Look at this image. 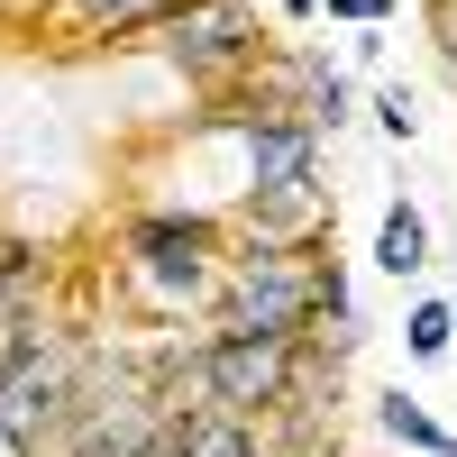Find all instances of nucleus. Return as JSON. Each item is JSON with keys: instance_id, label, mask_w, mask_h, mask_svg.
I'll return each instance as SVG.
<instances>
[{"instance_id": "4", "label": "nucleus", "mask_w": 457, "mask_h": 457, "mask_svg": "<svg viewBox=\"0 0 457 457\" xmlns=\"http://www.w3.org/2000/svg\"><path fill=\"white\" fill-rule=\"evenodd\" d=\"M174 10H183V0H55L37 28L83 37V46H129V37H156Z\"/></svg>"}, {"instance_id": "11", "label": "nucleus", "mask_w": 457, "mask_h": 457, "mask_svg": "<svg viewBox=\"0 0 457 457\" xmlns=\"http://www.w3.org/2000/svg\"><path fill=\"white\" fill-rule=\"evenodd\" d=\"M366 120L385 129L394 146H411V137H421V92H411V83H375L366 92Z\"/></svg>"}, {"instance_id": "6", "label": "nucleus", "mask_w": 457, "mask_h": 457, "mask_svg": "<svg viewBox=\"0 0 457 457\" xmlns=\"http://www.w3.org/2000/svg\"><path fill=\"white\" fill-rule=\"evenodd\" d=\"M430 256H439L430 211H421V202H385V220H375V275L411 284V275H430Z\"/></svg>"}, {"instance_id": "3", "label": "nucleus", "mask_w": 457, "mask_h": 457, "mask_svg": "<svg viewBox=\"0 0 457 457\" xmlns=\"http://www.w3.org/2000/svg\"><path fill=\"white\" fill-rule=\"evenodd\" d=\"M193 92H211V101H228V92H247L256 83V64H265V19L247 10V0H183V10L146 37Z\"/></svg>"}, {"instance_id": "1", "label": "nucleus", "mask_w": 457, "mask_h": 457, "mask_svg": "<svg viewBox=\"0 0 457 457\" xmlns=\"http://www.w3.org/2000/svg\"><path fill=\"white\" fill-rule=\"evenodd\" d=\"M320 284H329V247H265L238 238L228 247V284H220V312L211 329L228 338H312L320 329Z\"/></svg>"}, {"instance_id": "5", "label": "nucleus", "mask_w": 457, "mask_h": 457, "mask_svg": "<svg viewBox=\"0 0 457 457\" xmlns=\"http://www.w3.org/2000/svg\"><path fill=\"white\" fill-rule=\"evenodd\" d=\"M366 411H375V430H385V439H394L403 457H457V430L439 421V411H430L421 394H403V385H385V394H375Z\"/></svg>"}, {"instance_id": "12", "label": "nucleus", "mask_w": 457, "mask_h": 457, "mask_svg": "<svg viewBox=\"0 0 457 457\" xmlns=\"http://www.w3.org/2000/svg\"><path fill=\"white\" fill-rule=\"evenodd\" d=\"M421 10H430V55H439L448 92H457V0H421Z\"/></svg>"}, {"instance_id": "8", "label": "nucleus", "mask_w": 457, "mask_h": 457, "mask_svg": "<svg viewBox=\"0 0 457 457\" xmlns=\"http://www.w3.org/2000/svg\"><path fill=\"white\" fill-rule=\"evenodd\" d=\"M357 110H366V101H357V83H348V73H338V64H329L320 46H312V83H302V129L338 137V129L357 120Z\"/></svg>"}, {"instance_id": "10", "label": "nucleus", "mask_w": 457, "mask_h": 457, "mask_svg": "<svg viewBox=\"0 0 457 457\" xmlns=\"http://www.w3.org/2000/svg\"><path fill=\"white\" fill-rule=\"evenodd\" d=\"M46 284H55L46 247H19V238H0V312H37V302H46Z\"/></svg>"}, {"instance_id": "2", "label": "nucleus", "mask_w": 457, "mask_h": 457, "mask_svg": "<svg viewBox=\"0 0 457 457\" xmlns=\"http://www.w3.org/2000/svg\"><path fill=\"white\" fill-rule=\"evenodd\" d=\"M302 366H312V348H293V338H228V329L183 338V394L211 411H238V421H275Z\"/></svg>"}, {"instance_id": "16", "label": "nucleus", "mask_w": 457, "mask_h": 457, "mask_svg": "<svg viewBox=\"0 0 457 457\" xmlns=\"http://www.w3.org/2000/svg\"><path fill=\"white\" fill-rule=\"evenodd\" d=\"M448 256H457V228H448Z\"/></svg>"}, {"instance_id": "9", "label": "nucleus", "mask_w": 457, "mask_h": 457, "mask_svg": "<svg viewBox=\"0 0 457 457\" xmlns=\"http://www.w3.org/2000/svg\"><path fill=\"white\" fill-rule=\"evenodd\" d=\"M403 357H411V366L457 357V293H421V302L403 312Z\"/></svg>"}, {"instance_id": "13", "label": "nucleus", "mask_w": 457, "mask_h": 457, "mask_svg": "<svg viewBox=\"0 0 457 457\" xmlns=\"http://www.w3.org/2000/svg\"><path fill=\"white\" fill-rule=\"evenodd\" d=\"M320 10H329L338 28H385V19H394V0H320Z\"/></svg>"}, {"instance_id": "14", "label": "nucleus", "mask_w": 457, "mask_h": 457, "mask_svg": "<svg viewBox=\"0 0 457 457\" xmlns=\"http://www.w3.org/2000/svg\"><path fill=\"white\" fill-rule=\"evenodd\" d=\"M55 0H0V19H46Z\"/></svg>"}, {"instance_id": "15", "label": "nucleus", "mask_w": 457, "mask_h": 457, "mask_svg": "<svg viewBox=\"0 0 457 457\" xmlns=\"http://www.w3.org/2000/svg\"><path fill=\"white\" fill-rule=\"evenodd\" d=\"M275 10H284L293 28H312V19H320V0H275Z\"/></svg>"}, {"instance_id": "7", "label": "nucleus", "mask_w": 457, "mask_h": 457, "mask_svg": "<svg viewBox=\"0 0 457 457\" xmlns=\"http://www.w3.org/2000/svg\"><path fill=\"white\" fill-rule=\"evenodd\" d=\"M174 439H183V457H275L265 421H238V411H211V403L174 411Z\"/></svg>"}]
</instances>
